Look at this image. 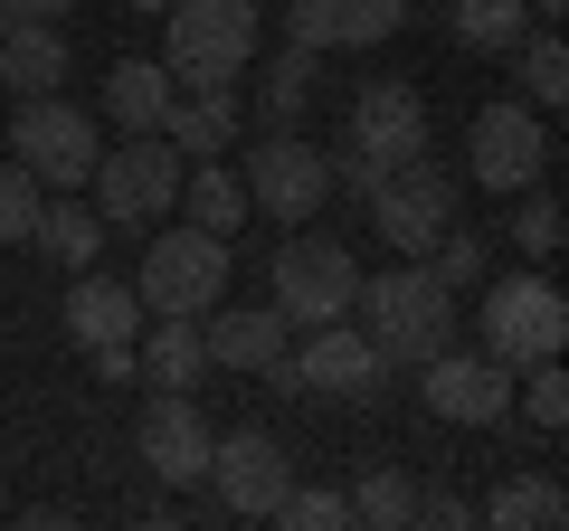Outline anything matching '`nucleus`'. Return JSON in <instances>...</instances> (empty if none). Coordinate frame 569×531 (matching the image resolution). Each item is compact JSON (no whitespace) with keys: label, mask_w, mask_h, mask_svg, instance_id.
I'll list each match as a JSON object with an SVG mask.
<instances>
[{"label":"nucleus","mask_w":569,"mask_h":531,"mask_svg":"<svg viewBox=\"0 0 569 531\" xmlns=\"http://www.w3.org/2000/svg\"><path fill=\"white\" fill-rule=\"evenodd\" d=\"M351 313H361V332L380 342V361H437V351L456 342V294L427 275V257L389 266V275H361V294H351Z\"/></svg>","instance_id":"nucleus-1"},{"label":"nucleus","mask_w":569,"mask_h":531,"mask_svg":"<svg viewBox=\"0 0 569 531\" xmlns=\"http://www.w3.org/2000/svg\"><path fill=\"white\" fill-rule=\"evenodd\" d=\"M569 342V304L550 275H485L475 285V351L503 370H531V361H560Z\"/></svg>","instance_id":"nucleus-2"},{"label":"nucleus","mask_w":569,"mask_h":531,"mask_svg":"<svg viewBox=\"0 0 569 531\" xmlns=\"http://www.w3.org/2000/svg\"><path fill=\"white\" fill-rule=\"evenodd\" d=\"M408 152H427V96H418V77H370L361 96H351L342 152H332V181L370 190L389 162H408Z\"/></svg>","instance_id":"nucleus-3"},{"label":"nucleus","mask_w":569,"mask_h":531,"mask_svg":"<svg viewBox=\"0 0 569 531\" xmlns=\"http://www.w3.org/2000/svg\"><path fill=\"white\" fill-rule=\"evenodd\" d=\"M228 285H238V257H228V238H209V228H162V238L142 247V266H133L142 313H209V304H228Z\"/></svg>","instance_id":"nucleus-4"},{"label":"nucleus","mask_w":569,"mask_h":531,"mask_svg":"<svg viewBox=\"0 0 569 531\" xmlns=\"http://www.w3.org/2000/svg\"><path fill=\"white\" fill-rule=\"evenodd\" d=\"M247 58H257V0H171L162 10V67L181 86L247 77Z\"/></svg>","instance_id":"nucleus-5"},{"label":"nucleus","mask_w":569,"mask_h":531,"mask_svg":"<svg viewBox=\"0 0 569 531\" xmlns=\"http://www.w3.org/2000/svg\"><path fill=\"white\" fill-rule=\"evenodd\" d=\"M181 152L162 143V133H123L114 152H96V171H86V190H96V219L104 228H152L171 219V200H181Z\"/></svg>","instance_id":"nucleus-6"},{"label":"nucleus","mask_w":569,"mask_h":531,"mask_svg":"<svg viewBox=\"0 0 569 531\" xmlns=\"http://www.w3.org/2000/svg\"><path fill=\"white\" fill-rule=\"evenodd\" d=\"M96 152H104L96 104H67V96H20V114H10V162H29V171H39V190H86Z\"/></svg>","instance_id":"nucleus-7"},{"label":"nucleus","mask_w":569,"mask_h":531,"mask_svg":"<svg viewBox=\"0 0 569 531\" xmlns=\"http://www.w3.org/2000/svg\"><path fill=\"white\" fill-rule=\"evenodd\" d=\"M351 294H361V257H351L342 238H284L276 247V285H266V304L284 313V332L342 323Z\"/></svg>","instance_id":"nucleus-8"},{"label":"nucleus","mask_w":569,"mask_h":531,"mask_svg":"<svg viewBox=\"0 0 569 531\" xmlns=\"http://www.w3.org/2000/svg\"><path fill=\"white\" fill-rule=\"evenodd\" d=\"M361 200H370V228H380L399 257H427V247L456 228V200H466V190H456V171H437L427 152H408V162H389Z\"/></svg>","instance_id":"nucleus-9"},{"label":"nucleus","mask_w":569,"mask_h":531,"mask_svg":"<svg viewBox=\"0 0 569 531\" xmlns=\"http://www.w3.org/2000/svg\"><path fill=\"white\" fill-rule=\"evenodd\" d=\"M466 171H475V190H493V200L550 181V123H541V104L493 96L485 114H475V133H466Z\"/></svg>","instance_id":"nucleus-10"},{"label":"nucleus","mask_w":569,"mask_h":531,"mask_svg":"<svg viewBox=\"0 0 569 531\" xmlns=\"http://www.w3.org/2000/svg\"><path fill=\"white\" fill-rule=\"evenodd\" d=\"M238 181H247V209H266V219H284V228H305L313 209L332 200V152H313L305 133H266V143L238 162Z\"/></svg>","instance_id":"nucleus-11"},{"label":"nucleus","mask_w":569,"mask_h":531,"mask_svg":"<svg viewBox=\"0 0 569 531\" xmlns=\"http://www.w3.org/2000/svg\"><path fill=\"white\" fill-rule=\"evenodd\" d=\"M209 503L228 512V522H266L276 512V493L295 484V465H284V447L266 428H228V437H209Z\"/></svg>","instance_id":"nucleus-12"},{"label":"nucleus","mask_w":569,"mask_h":531,"mask_svg":"<svg viewBox=\"0 0 569 531\" xmlns=\"http://www.w3.org/2000/svg\"><path fill=\"white\" fill-rule=\"evenodd\" d=\"M427 370V409H437V418H447V428H503V418H512V370L503 361H485V351H437V361H418Z\"/></svg>","instance_id":"nucleus-13"},{"label":"nucleus","mask_w":569,"mask_h":531,"mask_svg":"<svg viewBox=\"0 0 569 531\" xmlns=\"http://www.w3.org/2000/svg\"><path fill=\"white\" fill-rule=\"evenodd\" d=\"M295 380L323 389V399H361V409H370V399L389 389V361H380V342H370V332H351V313H342V323H313V332H305Z\"/></svg>","instance_id":"nucleus-14"},{"label":"nucleus","mask_w":569,"mask_h":531,"mask_svg":"<svg viewBox=\"0 0 569 531\" xmlns=\"http://www.w3.org/2000/svg\"><path fill=\"white\" fill-rule=\"evenodd\" d=\"M133 447H142V465L162 474V484H200V474H209V418H200V399H190V389H152L142 418H133Z\"/></svg>","instance_id":"nucleus-15"},{"label":"nucleus","mask_w":569,"mask_h":531,"mask_svg":"<svg viewBox=\"0 0 569 531\" xmlns=\"http://www.w3.org/2000/svg\"><path fill=\"white\" fill-rule=\"evenodd\" d=\"M408 29V0H284V39L295 48H380Z\"/></svg>","instance_id":"nucleus-16"},{"label":"nucleus","mask_w":569,"mask_h":531,"mask_svg":"<svg viewBox=\"0 0 569 531\" xmlns=\"http://www.w3.org/2000/svg\"><path fill=\"white\" fill-rule=\"evenodd\" d=\"M247 133V96H238V77H219V86H181L171 96V114H162V143L181 152V162H228V143Z\"/></svg>","instance_id":"nucleus-17"},{"label":"nucleus","mask_w":569,"mask_h":531,"mask_svg":"<svg viewBox=\"0 0 569 531\" xmlns=\"http://www.w3.org/2000/svg\"><path fill=\"white\" fill-rule=\"evenodd\" d=\"M200 342H209V370H266L284 351V313L276 304H209Z\"/></svg>","instance_id":"nucleus-18"},{"label":"nucleus","mask_w":569,"mask_h":531,"mask_svg":"<svg viewBox=\"0 0 569 531\" xmlns=\"http://www.w3.org/2000/svg\"><path fill=\"white\" fill-rule=\"evenodd\" d=\"M171 96H181V77H171L162 58H114V67H104L96 114H104V123H123V133H162Z\"/></svg>","instance_id":"nucleus-19"},{"label":"nucleus","mask_w":569,"mask_h":531,"mask_svg":"<svg viewBox=\"0 0 569 531\" xmlns=\"http://www.w3.org/2000/svg\"><path fill=\"white\" fill-rule=\"evenodd\" d=\"M133 313H142V294L123 285V275H96V266H77V285H67V304H58V323H67V342H133Z\"/></svg>","instance_id":"nucleus-20"},{"label":"nucleus","mask_w":569,"mask_h":531,"mask_svg":"<svg viewBox=\"0 0 569 531\" xmlns=\"http://www.w3.org/2000/svg\"><path fill=\"white\" fill-rule=\"evenodd\" d=\"M209 370V342H200V313H152L133 342V380L142 389H200Z\"/></svg>","instance_id":"nucleus-21"},{"label":"nucleus","mask_w":569,"mask_h":531,"mask_svg":"<svg viewBox=\"0 0 569 531\" xmlns=\"http://www.w3.org/2000/svg\"><path fill=\"white\" fill-rule=\"evenodd\" d=\"M0 86L10 96H58L67 86V20H0Z\"/></svg>","instance_id":"nucleus-22"},{"label":"nucleus","mask_w":569,"mask_h":531,"mask_svg":"<svg viewBox=\"0 0 569 531\" xmlns=\"http://www.w3.org/2000/svg\"><path fill=\"white\" fill-rule=\"evenodd\" d=\"M29 247H39L48 266H96V247H104V219H96V200H77V190H58V200H39V219H29Z\"/></svg>","instance_id":"nucleus-23"},{"label":"nucleus","mask_w":569,"mask_h":531,"mask_svg":"<svg viewBox=\"0 0 569 531\" xmlns=\"http://www.w3.org/2000/svg\"><path fill=\"white\" fill-rule=\"evenodd\" d=\"M475 522H493V531H560L569 522V493L550 484V474H503V484L475 503Z\"/></svg>","instance_id":"nucleus-24"},{"label":"nucleus","mask_w":569,"mask_h":531,"mask_svg":"<svg viewBox=\"0 0 569 531\" xmlns=\"http://www.w3.org/2000/svg\"><path fill=\"white\" fill-rule=\"evenodd\" d=\"M171 209H190V228H209V238H238V228L257 219V209H247V181H238L228 162H190Z\"/></svg>","instance_id":"nucleus-25"},{"label":"nucleus","mask_w":569,"mask_h":531,"mask_svg":"<svg viewBox=\"0 0 569 531\" xmlns=\"http://www.w3.org/2000/svg\"><path fill=\"white\" fill-rule=\"evenodd\" d=\"M305 104H313V48L284 39L276 58H266V77H257V123H266V133H295Z\"/></svg>","instance_id":"nucleus-26"},{"label":"nucleus","mask_w":569,"mask_h":531,"mask_svg":"<svg viewBox=\"0 0 569 531\" xmlns=\"http://www.w3.org/2000/svg\"><path fill=\"white\" fill-rule=\"evenodd\" d=\"M447 29L456 48H475V58H512V39L531 29L522 0H447Z\"/></svg>","instance_id":"nucleus-27"},{"label":"nucleus","mask_w":569,"mask_h":531,"mask_svg":"<svg viewBox=\"0 0 569 531\" xmlns=\"http://www.w3.org/2000/svg\"><path fill=\"white\" fill-rule=\"evenodd\" d=\"M342 512H351L361 531H408V522H418V484H408L399 465H370L361 484L342 493Z\"/></svg>","instance_id":"nucleus-28"},{"label":"nucleus","mask_w":569,"mask_h":531,"mask_svg":"<svg viewBox=\"0 0 569 531\" xmlns=\"http://www.w3.org/2000/svg\"><path fill=\"white\" fill-rule=\"evenodd\" d=\"M512 58H522V104H541V114H560L569 104V48H560V29H522L512 39Z\"/></svg>","instance_id":"nucleus-29"},{"label":"nucleus","mask_w":569,"mask_h":531,"mask_svg":"<svg viewBox=\"0 0 569 531\" xmlns=\"http://www.w3.org/2000/svg\"><path fill=\"white\" fill-rule=\"evenodd\" d=\"M503 238L522 247L531 266H550V257H560V238H569V219H560V200L531 181V190H512V228H503Z\"/></svg>","instance_id":"nucleus-30"},{"label":"nucleus","mask_w":569,"mask_h":531,"mask_svg":"<svg viewBox=\"0 0 569 531\" xmlns=\"http://www.w3.org/2000/svg\"><path fill=\"white\" fill-rule=\"evenodd\" d=\"M427 275H437L447 294H475V285L493 275V247H485V238H466V228H447V238L427 247Z\"/></svg>","instance_id":"nucleus-31"},{"label":"nucleus","mask_w":569,"mask_h":531,"mask_svg":"<svg viewBox=\"0 0 569 531\" xmlns=\"http://www.w3.org/2000/svg\"><path fill=\"white\" fill-rule=\"evenodd\" d=\"M512 399H522V418H531L541 437H560V428H569V380H560V361L512 370Z\"/></svg>","instance_id":"nucleus-32"},{"label":"nucleus","mask_w":569,"mask_h":531,"mask_svg":"<svg viewBox=\"0 0 569 531\" xmlns=\"http://www.w3.org/2000/svg\"><path fill=\"white\" fill-rule=\"evenodd\" d=\"M39 171L29 162H0V247H29V219H39Z\"/></svg>","instance_id":"nucleus-33"},{"label":"nucleus","mask_w":569,"mask_h":531,"mask_svg":"<svg viewBox=\"0 0 569 531\" xmlns=\"http://www.w3.org/2000/svg\"><path fill=\"white\" fill-rule=\"evenodd\" d=\"M266 522H284V531H342L351 512H342V493H323V484H284Z\"/></svg>","instance_id":"nucleus-34"},{"label":"nucleus","mask_w":569,"mask_h":531,"mask_svg":"<svg viewBox=\"0 0 569 531\" xmlns=\"http://www.w3.org/2000/svg\"><path fill=\"white\" fill-rule=\"evenodd\" d=\"M418 522H427V531H466V522H475V503L437 484V493H418Z\"/></svg>","instance_id":"nucleus-35"},{"label":"nucleus","mask_w":569,"mask_h":531,"mask_svg":"<svg viewBox=\"0 0 569 531\" xmlns=\"http://www.w3.org/2000/svg\"><path fill=\"white\" fill-rule=\"evenodd\" d=\"M96 380L104 389H133V342H96Z\"/></svg>","instance_id":"nucleus-36"},{"label":"nucleus","mask_w":569,"mask_h":531,"mask_svg":"<svg viewBox=\"0 0 569 531\" xmlns=\"http://www.w3.org/2000/svg\"><path fill=\"white\" fill-rule=\"evenodd\" d=\"M77 0H0V20H67Z\"/></svg>","instance_id":"nucleus-37"},{"label":"nucleus","mask_w":569,"mask_h":531,"mask_svg":"<svg viewBox=\"0 0 569 531\" xmlns=\"http://www.w3.org/2000/svg\"><path fill=\"white\" fill-rule=\"evenodd\" d=\"M522 10H531V20H560V10H569V0H522Z\"/></svg>","instance_id":"nucleus-38"},{"label":"nucleus","mask_w":569,"mask_h":531,"mask_svg":"<svg viewBox=\"0 0 569 531\" xmlns=\"http://www.w3.org/2000/svg\"><path fill=\"white\" fill-rule=\"evenodd\" d=\"M123 10H152V20H162V10H171V0H123Z\"/></svg>","instance_id":"nucleus-39"}]
</instances>
